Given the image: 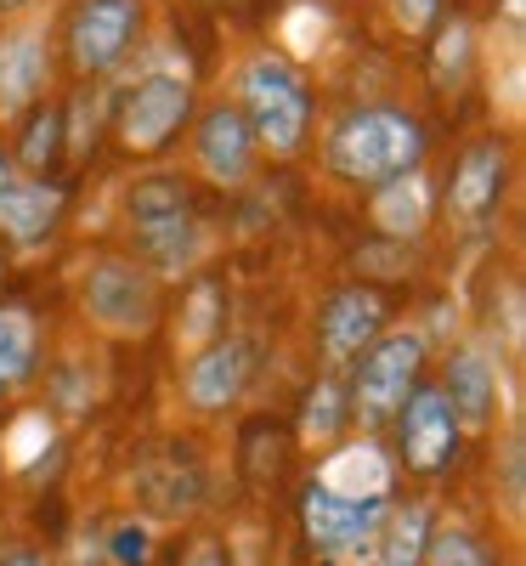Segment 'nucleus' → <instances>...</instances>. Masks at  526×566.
<instances>
[{
	"label": "nucleus",
	"mask_w": 526,
	"mask_h": 566,
	"mask_svg": "<svg viewBox=\"0 0 526 566\" xmlns=\"http://www.w3.org/2000/svg\"><path fill=\"white\" fill-rule=\"evenodd\" d=\"M125 221H130V239L141 250V266H148L154 277H181L204 255L199 216H193V205H187L176 176L136 181L130 199H125Z\"/></svg>",
	"instance_id": "1"
},
{
	"label": "nucleus",
	"mask_w": 526,
	"mask_h": 566,
	"mask_svg": "<svg viewBox=\"0 0 526 566\" xmlns=\"http://www.w3.org/2000/svg\"><path fill=\"white\" fill-rule=\"evenodd\" d=\"M419 154H424V130L402 108H362L328 142V165L357 187H379L391 176L419 170Z\"/></svg>",
	"instance_id": "2"
},
{
	"label": "nucleus",
	"mask_w": 526,
	"mask_h": 566,
	"mask_svg": "<svg viewBox=\"0 0 526 566\" xmlns=\"http://www.w3.org/2000/svg\"><path fill=\"white\" fill-rule=\"evenodd\" d=\"M238 97H244V108H238V114H244L255 148H266V154H295L301 142H306L312 97H306V80L283 63V57H272V52L250 57L244 74H238Z\"/></svg>",
	"instance_id": "3"
},
{
	"label": "nucleus",
	"mask_w": 526,
	"mask_h": 566,
	"mask_svg": "<svg viewBox=\"0 0 526 566\" xmlns=\"http://www.w3.org/2000/svg\"><path fill=\"white\" fill-rule=\"evenodd\" d=\"M80 306L103 335L141 340V335H154V323H159V277L141 261L103 255L80 283Z\"/></svg>",
	"instance_id": "4"
},
{
	"label": "nucleus",
	"mask_w": 526,
	"mask_h": 566,
	"mask_svg": "<svg viewBox=\"0 0 526 566\" xmlns=\"http://www.w3.org/2000/svg\"><path fill=\"white\" fill-rule=\"evenodd\" d=\"M419 363H424V340L413 328H397V335H379L368 352H362V368H357V386H351V408L362 424H386L391 413H402V402L419 391Z\"/></svg>",
	"instance_id": "5"
},
{
	"label": "nucleus",
	"mask_w": 526,
	"mask_h": 566,
	"mask_svg": "<svg viewBox=\"0 0 526 566\" xmlns=\"http://www.w3.org/2000/svg\"><path fill=\"white\" fill-rule=\"evenodd\" d=\"M187 108H193L187 69H148L119 103V142L130 154H159L187 125Z\"/></svg>",
	"instance_id": "6"
},
{
	"label": "nucleus",
	"mask_w": 526,
	"mask_h": 566,
	"mask_svg": "<svg viewBox=\"0 0 526 566\" xmlns=\"http://www.w3.org/2000/svg\"><path fill=\"white\" fill-rule=\"evenodd\" d=\"M391 504H368V499H334L323 493L317 482L306 488L301 499V527L312 538V555L323 566H346V560H362L374 549V533L386 522Z\"/></svg>",
	"instance_id": "7"
},
{
	"label": "nucleus",
	"mask_w": 526,
	"mask_h": 566,
	"mask_svg": "<svg viewBox=\"0 0 526 566\" xmlns=\"http://www.w3.org/2000/svg\"><path fill=\"white\" fill-rule=\"evenodd\" d=\"M141 34V0H85L69 23V52H74V69L85 74H103L114 69Z\"/></svg>",
	"instance_id": "8"
},
{
	"label": "nucleus",
	"mask_w": 526,
	"mask_h": 566,
	"mask_svg": "<svg viewBox=\"0 0 526 566\" xmlns=\"http://www.w3.org/2000/svg\"><path fill=\"white\" fill-rule=\"evenodd\" d=\"M63 187L40 181V176H18V165L0 154V239H12L18 250H34L57 232L63 221Z\"/></svg>",
	"instance_id": "9"
},
{
	"label": "nucleus",
	"mask_w": 526,
	"mask_h": 566,
	"mask_svg": "<svg viewBox=\"0 0 526 566\" xmlns=\"http://www.w3.org/2000/svg\"><path fill=\"white\" fill-rule=\"evenodd\" d=\"M250 374H255V340H244V335H215L210 346L193 352L181 386H187V402H193L199 413H221V408H232L238 397H244Z\"/></svg>",
	"instance_id": "10"
},
{
	"label": "nucleus",
	"mask_w": 526,
	"mask_h": 566,
	"mask_svg": "<svg viewBox=\"0 0 526 566\" xmlns=\"http://www.w3.org/2000/svg\"><path fill=\"white\" fill-rule=\"evenodd\" d=\"M459 419L448 408V397L436 386H424L402 402V464L430 476V470H442L453 453H459Z\"/></svg>",
	"instance_id": "11"
},
{
	"label": "nucleus",
	"mask_w": 526,
	"mask_h": 566,
	"mask_svg": "<svg viewBox=\"0 0 526 566\" xmlns=\"http://www.w3.org/2000/svg\"><path fill=\"white\" fill-rule=\"evenodd\" d=\"M193 159H199V176L215 181V187H244L250 165H255V136L244 125L232 103L210 108L193 130Z\"/></svg>",
	"instance_id": "12"
},
{
	"label": "nucleus",
	"mask_w": 526,
	"mask_h": 566,
	"mask_svg": "<svg viewBox=\"0 0 526 566\" xmlns=\"http://www.w3.org/2000/svg\"><path fill=\"white\" fill-rule=\"evenodd\" d=\"M459 431H487L498 419V368L482 346H459L448 357V386H442Z\"/></svg>",
	"instance_id": "13"
},
{
	"label": "nucleus",
	"mask_w": 526,
	"mask_h": 566,
	"mask_svg": "<svg viewBox=\"0 0 526 566\" xmlns=\"http://www.w3.org/2000/svg\"><path fill=\"white\" fill-rule=\"evenodd\" d=\"M379 328H386V301H379L374 290H340V295L323 306V323H317L323 357H328V363L362 357V352L379 340Z\"/></svg>",
	"instance_id": "14"
},
{
	"label": "nucleus",
	"mask_w": 526,
	"mask_h": 566,
	"mask_svg": "<svg viewBox=\"0 0 526 566\" xmlns=\"http://www.w3.org/2000/svg\"><path fill=\"white\" fill-rule=\"evenodd\" d=\"M504 170H509L504 142H470L464 159L453 165V181H448V210L459 221H482L504 193Z\"/></svg>",
	"instance_id": "15"
},
{
	"label": "nucleus",
	"mask_w": 526,
	"mask_h": 566,
	"mask_svg": "<svg viewBox=\"0 0 526 566\" xmlns=\"http://www.w3.org/2000/svg\"><path fill=\"white\" fill-rule=\"evenodd\" d=\"M45 74H52V63H45V40L34 29L0 34V119L29 114L45 91Z\"/></svg>",
	"instance_id": "16"
},
{
	"label": "nucleus",
	"mask_w": 526,
	"mask_h": 566,
	"mask_svg": "<svg viewBox=\"0 0 526 566\" xmlns=\"http://www.w3.org/2000/svg\"><path fill=\"white\" fill-rule=\"evenodd\" d=\"M317 488L334 499H368V504H386L391 499V459L379 453L374 442H351L340 453H328L317 470Z\"/></svg>",
	"instance_id": "17"
},
{
	"label": "nucleus",
	"mask_w": 526,
	"mask_h": 566,
	"mask_svg": "<svg viewBox=\"0 0 526 566\" xmlns=\"http://www.w3.org/2000/svg\"><path fill=\"white\" fill-rule=\"evenodd\" d=\"M374 227H379V239H397V244L419 239V232L430 227V181L419 170L379 181V193H374Z\"/></svg>",
	"instance_id": "18"
},
{
	"label": "nucleus",
	"mask_w": 526,
	"mask_h": 566,
	"mask_svg": "<svg viewBox=\"0 0 526 566\" xmlns=\"http://www.w3.org/2000/svg\"><path fill=\"white\" fill-rule=\"evenodd\" d=\"M424 544H430V510L402 504V510H386L368 555H374V566H424Z\"/></svg>",
	"instance_id": "19"
},
{
	"label": "nucleus",
	"mask_w": 526,
	"mask_h": 566,
	"mask_svg": "<svg viewBox=\"0 0 526 566\" xmlns=\"http://www.w3.org/2000/svg\"><path fill=\"white\" fill-rule=\"evenodd\" d=\"M40 357V335H34V317L23 306H0V397L18 391Z\"/></svg>",
	"instance_id": "20"
},
{
	"label": "nucleus",
	"mask_w": 526,
	"mask_h": 566,
	"mask_svg": "<svg viewBox=\"0 0 526 566\" xmlns=\"http://www.w3.org/2000/svg\"><path fill=\"white\" fill-rule=\"evenodd\" d=\"M340 419H346V391L334 386V380L312 386L306 413H301V442H306V448H328L334 437H340Z\"/></svg>",
	"instance_id": "21"
},
{
	"label": "nucleus",
	"mask_w": 526,
	"mask_h": 566,
	"mask_svg": "<svg viewBox=\"0 0 526 566\" xmlns=\"http://www.w3.org/2000/svg\"><path fill=\"white\" fill-rule=\"evenodd\" d=\"M215 328H221V290H215V283H199V290L187 295V317L176 323V346L193 357L199 346L215 340Z\"/></svg>",
	"instance_id": "22"
},
{
	"label": "nucleus",
	"mask_w": 526,
	"mask_h": 566,
	"mask_svg": "<svg viewBox=\"0 0 526 566\" xmlns=\"http://www.w3.org/2000/svg\"><path fill=\"white\" fill-rule=\"evenodd\" d=\"M424 566H493V555H487V544L475 538L470 527L448 522V527H430Z\"/></svg>",
	"instance_id": "23"
},
{
	"label": "nucleus",
	"mask_w": 526,
	"mask_h": 566,
	"mask_svg": "<svg viewBox=\"0 0 526 566\" xmlns=\"http://www.w3.org/2000/svg\"><path fill=\"white\" fill-rule=\"evenodd\" d=\"M328 40V18L317 0H295L290 12H283V45H290V57H317Z\"/></svg>",
	"instance_id": "24"
},
{
	"label": "nucleus",
	"mask_w": 526,
	"mask_h": 566,
	"mask_svg": "<svg viewBox=\"0 0 526 566\" xmlns=\"http://www.w3.org/2000/svg\"><path fill=\"white\" fill-rule=\"evenodd\" d=\"M470 52H475V29H470L464 18H453V23L442 29V40H436V80H442L448 91H459V80H464V69H470Z\"/></svg>",
	"instance_id": "25"
},
{
	"label": "nucleus",
	"mask_w": 526,
	"mask_h": 566,
	"mask_svg": "<svg viewBox=\"0 0 526 566\" xmlns=\"http://www.w3.org/2000/svg\"><path fill=\"white\" fill-rule=\"evenodd\" d=\"M57 142H63V114H57V108H45V114L29 119L18 159H23L29 170H45V165H52V154H57Z\"/></svg>",
	"instance_id": "26"
},
{
	"label": "nucleus",
	"mask_w": 526,
	"mask_h": 566,
	"mask_svg": "<svg viewBox=\"0 0 526 566\" xmlns=\"http://www.w3.org/2000/svg\"><path fill=\"white\" fill-rule=\"evenodd\" d=\"M45 442H52V419H45V413H23V419L12 424V437H7V459L23 470Z\"/></svg>",
	"instance_id": "27"
},
{
	"label": "nucleus",
	"mask_w": 526,
	"mask_h": 566,
	"mask_svg": "<svg viewBox=\"0 0 526 566\" xmlns=\"http://www.w3.org/2000/svg\"><path fill=\"white\" fill-rule=\"evenodd\" d=\"M526 69H520V45H509V63H504V74H493V108L504 114V119H515L520 114V103H526Z\"/></svg>",
	"instance_id": "28"
},
{
	"label": "nucleus",
	"mask_w": 526,
	"mask_h": 566,
	"mask_svg": "<svg viewBox=\"0 0 526 566\" xmlns=\"http://www.w3.org/2000/svg\"><path fill=\"white\" fill-rule=\"evenodd\" d=\"M357 266H368V272H379V277H402V272H413V255H408V244L386 239V244H368V250L357 255Z\"/></svg>",
	"instance_id": "29"
},
{
	"label": "nucleus",
	"mask_w": 526,
	"mask_h": 566,
	"mask_svg": "<svg viewBox=\"0 0 526 566\" xmlns=\"http://www.w3.org/2000/svg\"><path fill=\"white\" fill-rule=\"evenodd\" d=\"M108 549H114V560H119V566H141V560H148V549H154L148 522H125V527H114Z\"/></svg>",
	"instance_id": "30"
},
{
	"label": "nucleus",
	"mask_w": 526,
	"mask_h": 566,
	"mask_svg": "<svg viewBox=\"0 0 526 566\" xmlns=\"http://www.w3.org/2000/svg\"><path fill=\"white\" fill-rule=\"evenodd\" d=\"M436 12H442V0H391V18L408 34H424L430 23H436Z\"/></svg>",
	"instance_id": "31"
},
{
	"label": "nucleus",
	"mask_w": 526,
	"mask_h": 566,
	"mask_svg": "<svg viewBox=\"0 0 526 566\" xmlns=\"http://www.w3.org/2000/svg\"><path fill=\"white\" fill-rule=\"evenodd\" d=\"M520 459H526L520 453V437H509L504 442V504H509V515H520V488H526L520 482Z\"/></svg>",
	"instance_id": "32"
},
{
	"label": "nucleus",
	"mask_w": 526,
	"mask_h": 566,
	"mask_svg": "<svg viewBox=\"0 0 526 566\" xmlns=\"http://www.w3.org/2000/svg\"><path fill=\"white\" fill-rule=\"evenodd\" d=\"M176 566H232V560H227L221 538H193V544H187V555H181Z\"/></svg>",
	"instance_id": "33"
},
{
	"label": "nucleus",
	"mask_w": 526,
	"mask_h": 566,
	"mask_svg": "<svg viewBox=\"0 0 526 566\" xmlns=\"http://www.w3.org/2000/svg\"><path fill=\"white\" fill-rule=\"evenodd\" d=\"M0 566H45V560H40V555H29V549H18V555H7Z\"/></svg>",
	"instance_id": "34"
},
{
	"label": "nucleus",
	"mask_w": 526,
	"mask_h": 566,
	"mask_svg": "<svg viewBox=\"0 0 526 566\" xmlns=\"http://www.w3.org/2000/svg\"><path fill=\"white\" fill-rule=\"evenodd\" d=\"M0 7H7V12H18V7H23V0H0Z\"/></svg>",
	"instance_id": "35"
}]
</instances>
